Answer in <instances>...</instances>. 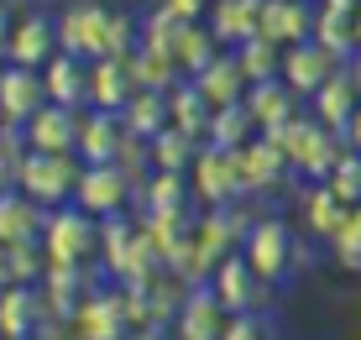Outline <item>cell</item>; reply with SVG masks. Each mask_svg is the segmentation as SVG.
I'll list each match as a JSON object with an SVG mask.
<instances>
[{
    "label": "cell",
    "mask_w": 361,
    "mask_h": 340,
    "mask_svg": "<svg viewBox=\"0 0 361 340\" xmlns=\"http://www.w3.org/2000/svg\"><path fill=\"white\" fill-rule=\"evenodd\" d=\"M58 42L63 53L94 63V58H126L136 42H142V21L126 16V11H110L99 0H79V6L63 11L58 21Z\"/></svg>",
    "instance_id": "6da1fadb"
},
{
    "label": "cell",
    "mask_w": 361,
    "mask_h": 340,
    "mask_svg": "<svg viewBox=\"0 0 361 340\" xmlns=\"http://www.w3.org/2000/svg\"><path fill=\"white\" fill-rule=\"evenodd\" d=\"M272 142L283 147V157H288V168L293 173H304L309 183H325L330 178V168L341 162V152H345V136L341 131H330V126H319L314 116H293L288 126H283Z\"/></svg>",
    "instance_id": "7a4b0ae2"
},
{
    "label": "cell",
    "mask_w": 361,
    "mask_h": 340,
    "mask_svg": "<svg viewBox=\"0 0 361 340\" xmlns=\"http://www.w3.org/2000/svg\"><path fill=\"white\" fill-rule=\"evenodd\" d=\"M99 236H105V220L79 205H58L42 220V251L53 267H90L99 257Z\"/></svg>",
    "instance_id": "3957f363"
},
{
    "label": "cell",
    "mask_w": 361,
    "mask_h": 340,
    "mask_svg": "<svg viewBox=\"0 0 361 340\" xmlns=\"http://www.w3.org/2000/svg\"><path fill=\"white\" fill-rule=\"evenodd\" d=\"M79 173H84V157L73 152H21V168H16V188L27 199H37L42 210H58V205H73L79 194Z\"/></svg>",
    "instance_id": "277c9868"
},
{
    "label": "cell",
    "mask_w": 361,
    "mask_h": 340,
    "mask_svg": "<svg viewBox=\"0 0 361 340\" xmlns=\"http://www.w3.org/2000/svg\"><path fill=\"white\" fill-rule=\"evenodd\" d=\"M241 251H246V262H252L267 283H283L293 267H304V262H309V251L293 236V225L278 220V215H257L252 231H246V241H241Z\"/></svg>",
    "instance_id": "5b68a950"
},
{
    "label": "cell",
    "mask_w": 361,
    "mask_h": 340,
    "mask_svg": "<svg viewBox=\"0 0 361 340\" xmlns=\"http://www.w3.org/2000/svg\"><path fill=\"white\" fill-rule=\"evenodd\" d=\"M189 188H194L199 205H209V210L235 205L246 188H241V162H235L231 147L199 142V152H194V162H189Z\"/></svg>",
    "instance_id": "8992f818"
},
{
    "label": "cell",
    "mask_w": 361,
    "mask_h": 340,
    "mask_svg": "<svg viewBox=\"0 0 361 340\" xmlns=\"http://www.w3.org/2000/svg\"><path fill=\"white\" fill-rule=\"evenodd\" d=\"M131 199H136V178L126 168H116V162H84L79 194H73V205H79V210L110 220V215H126Z\"/></svg>",
    "instance_id": "52a82bcc"
},
{
    "label": "cell",
    "mask_w": 361,
    "mask_h": 340,
    "mask_svg": "<svg viewBox=\"0 0 361 340\" xmlns=\"http://www.w3.org/2000/svg\"><path fill=\"white\" fill-rule=\"evenodd\" d=\"M209 288L220 293V304H226L231 314H262L267 304V278L246 262V251H231V257L215 262V272H209Z\"/></svg>",
    "instance_id": "ba28073f"
},
{
    "label": "cell",
    "mask_w": 361,
    "mask_h": 340,
    "mask_svg": "<svg viewBox=\"0 0 361 340\" xmlns=\"http://www.w3.org/2000/svg\"><path fill=\"white\" fill-rule=\"evenodd\" d=\"M341 68H345V58H335L325 42H314V37L283 47V84H288L298 99H314V90H325Z\"/></svg>",
    "instance_id": "9c48e42d"
},
{
    "label": "cell",
    "mask_w": 361,
    "mask_h": 340,
    "mask_svg": "<svg viewBox=\"0 0 361 340\" xmlns=\"http://www.w3.org/2000/svg\"><path fill=\"white\" fill-rule=\"evenodd\" d=\"M131 293L126 288H110V293H90L79 309H73V330L84 340H126L131 330Z\"/></svg>",
    "instance_id": "30bf717a"
},
{
    "label": "cell",
    "mask_w": 361,
    "mask_h": 340,
    "mask_svg": "<svg viewBox=\"0 0 361 340\" xmlns=\"http://www.w3.org/2000/svg\"><path fill=\"white\" fill-rule=\"evenodd\" d=\"M226 324H231V309L220 304V293L209 283H194L173 314V340H220Z\"/></svg>",
    "instance_id": "8fae6325"
},
{
    "label": "cell",
    "mask_w": 361,
    "mask_h": 340,
    "mask_svg": "<svg viewBox=\"0 0 361 340\" xmlns=\"http://www.w3.org/2000/svg\"><path fill=\"white\" fill-rule=\"evenodd\" d=\"M79 126H84V110H68V105H53V99H47V105L21 126V142H27L32 152H73L79 157Z\"/></svg>",
    "instance_id": "7c38bea8"
},
{
    "label": "cell",
    "mask_w": 361,
    "mask_h": 340,
    "mask_svg": "<svg viewBox=\"0 0 361 340\" xmlns=\"http://www.w3.org/2000/svg\"><path fill=\"white\" fill-rule=\"evenodd\" d=\"M53 53H63V42H58V21L47 16V11H27V16H16V32H11L6 42V58L0 63H21V68H42Z\"/></svg>",
    "instance_id": "4fadbf2b"
},
{
    "label": "cell",
    "mask_w": 361,
    "mask_h": 340,
    "mask_svg": "<svg viewBox=\"0 0 361 340\" xmlns=\"http://www.w3.org/2000/svg\"><path fill=\"white\" fill-rule=\"evenodd\" d=\"M47 105L42 68H21V63H0V116L6 126H27Z\"/></svg>",
    "instance_id": "5bb4252c"
},
{
    "label": "cell",
    "mask_w": 361,
    "mask_h": 340,
    "mask_svg": "<svg viewBox=\"0 0 361 340\" xmlns=\"http://www.w3.org/2000/svg\"><path fill=\"white\" fill-rule=\"evenodd\" d=\"M189 84H194V90L204 95L215 110H220V105H241V99L252 95V79H246V68H241V58H235V47H231V53H215L199 73H189Z\"/></svg>",
    "instance_id": "9a60e30c"
},
{
    "label": "cell",
    "mask_w": 361,
    "mask_h": 340,
    "mask_svg": "<svg viewBox=\"0 0 361 340\" xmlns=\"http://www.w3.org/2000/svg\"><path fill=\"white\" fill-rule=\"evenodd\" d=\"M235 162H241V188L246 194H267V188H278L293 173L272 136H252L246 147H235Z\"/></svg>",
    "instance_id": "2e32d148"
},
{
    "label": "cell",
    "mask_w": 361,
    "mask_h": 340,
    "mask_svg": "<svg viewBox=\"0 0 361 340\" xmlns=\"http://www.w3.org/2000/svg\"><path fill=\"white\" fill-rule=\"evenodd\" d=\"M262 6L267 0H215L204 27L215 32L220 47H241V42H252V37H262Z\"/></svg>",
    "instance_id": "e0dca14e"
},
{
    "label": "cell",
    "mask_w": 361,
    "mask_h": 340,
    "mask_svg": "<svg viewBox=\"0 0 361 340\" xmlns=\"http://www.w3.org/2000/svg\"><path fill=\"white\" fill-rule=\"evenodd\" d=\"M246 110H252V121H257V131H262V136H278L293 116H304V99H298L283 79H267V84H252Z\"/></svg>",
    "instance_id": "ac0fdd59"
},
{
    "label": "cell",
    "mask_w": 361,
    "mask_h": 340,
    "mask_svg": "<svg viewBox=\"0 0 361 340\" xmlns=\"http://www.w3.org/2000/svg\"><path fill=\"white\" fill-rule=\"evenodd\" d=\"M42 84H47V99H53V105H68V110L90 105V63L73 58V53L47 58L42 63Z\"/></svg>",
    "instance_id": "d6986e66"
},
{
    "label": "cell",
    "mask_w": 361,
    "mask_h": 340,
    "mask_svg": "<svg viewBox=\"0 0 361 340\" xmlns=\"http://www.w3.org/2000/svg\"><path fill=\"white\" fill-rule=\"evenodd\" d=\"M126 121L116 110H84V126H79V157L84 162H116L121 147H126Z\"/></svg>",
    "instance_id": "ffe728a7"
},
{
    "label": "cell",
    "mask_w": 361,
    "mask_h": 340,
    "mask_svg": "<svg viewBox=\"0 0 361 340\" xmlns=\"http://www.w3.org/2000/svg\"><path fill=\"white\" fill-rule=\"evenodd\" d=\"M314 11L309 0H267L262 6V37L278 47H293V42H309L314 37Z\"/></svg>",
    "instance_id": "44dd1931"
},
{
    "label": "cell",
    "mask_w": 361,
    "mask_h": 340,
    "mask_svg": "<svg viewBox=\"0 0 361 340\" xmlns=\"http://www.w3.org/2000/svg\"><path fill=\"white\" fill-rule=\"evenodd\" d=\"M136 95V79L126 68V58H94L90 63V105L84 110H126V99Z\"/></svg>",
    "instance_id": "7402d4cb"
},
{
    "label": "cell",
    "mask_w": 361,
    "mask_h": 340,
    "mask_svg": "<svg viewBox=\"0 0 361 340\" xmlns=\"http://www.w3.org/2000/svg\"><path fill=\"white\" fill-rule=\"evenodd\" d=\"M356 105H361V90H356L351 68H341L325 90H314V99H309V116H314L319 126H330V131H345V126H351V116H356Z\"/></svg>",
    "instance_id": "603a6c76"
},
{
    "label": "cell",
    "mask_w": 361,
    "mask_h": 340,
    "mask_svg": "<svg viewBox=\"0 0 361 340\" xmlns=\"http://www.w3.org/2000/svg\"><path fill=\"white\" fill-rule=\"evenodd\" d=\"M42 220L47 210L27 199L21 188H11V194H0V246H16V241H42Z\"/></svg>",
    "instance_id": "cb8c5ba5"
},
{
    "label": "cell",
    "mask_w": 361,
    "mask_h": 340,
    "mask_svg": "<svg viewBox=\"0 0 361 340\" xmlns=\"http://www.w3.org/2000/svg\"><path fill=\"white\" fill-rule=\"evenodd\" d=\"M42 324V293L37 283H16L11 293H0V340H27Z\"/></svg>",
    "instance_id": "d4e9b609"
},
{
    "label": "cell",
    "mask_w": 361,
    "mask_h": 340,
    "mask_svg": "<svg viewBox=\"0 0 361 340\" xmlns=\"http://www.w3.org/2000/svg\"><path fill=\"white\" fill-rule=\"evenodd\" d=\"M126 68H131L136 90H173V84H183L178 58L163 53V47H152V42H136L126 53Z\"/></svg>",
    "instance_id": "484cf974"
},
{
    "label": "cell",
    "mask_w": 361,
    "mask_h": 340,
    "mask_svg": "<svg viewBox=\"0 0 361 340\" xmlns=\"http://www.w3.org/2000/svg\"><path fill=\"white\" fill-rule=\"evenodd\" d=\"M121 121H126L131 136H142V142H152V136H163L173 116H168V90H136L126 99V110H121Z\"/></svg>",
    "instance_id": "4316f807"
},
{
    "label": "cell",
    "mask_w": 361,
    "mask_h": 340,
    "mask_svg": "<svg viewBox=\"0 0 361 340\" xmlns=\"http://www.w3.org/2000/svg\"><path fill=\"white\" fill-rule=\"evenodd\" d=\"M168 116H173V126H178L183 136L204 142V136H209V116H215V105H209V99L199 95L189 79H183V84H173V90H168Z\"/></svg>",
    "instance_id": "83f0119b"
},
{
    "label": "cell",
    "mask_w": 361,
    "mask_h": 340,
    "mask_svg": "<svg viewBox=\"0 0 361 340\" xmlns=\"http://www.w3.org/2000/svg\"><path fill=\"white\" fill-rule=\"evenodd\" d=\"M142 210L147 215H189V173H163L142 183Z\"/></svg>",
    "instance_id": "f1b7e54d"
},
{
    "label": "cell",
    "mask_w": 361,
    "mask_h": 340,
    "mask_svg": "<svg viewBox=\"0 0 361 340\" xmlns=\"http://www.w3.org/2000/svg\"><path fill=\"white\" fill-rule=\"evenodd\" d=\"M345 215H351V205H345L330 183H309V194H304V225L319 236V241H330V236L341 231Z\"/></svg>",
    "instance_id": "f546056e"
},
{
    "label": "cell",
    "mask_w": 361,
    "mask_h": 340,
    "mask_svg": "<svg viewBox=\"0 0 361 340\" xmlns=\"http://www.w3.org/2000/svg\"><path fill=\"white\" fill-rule=\"evenodd\" d=\"M314 42H325L335 58L351 63V58H356V11L319 6V11H314Z\"/></svg>",
    "instance_id": "4dcf8cb0"
},
{
    "label": "cell",
    "mask_w": 361,
    "mask_h": 340,
    "mask_svg": "<svg viewBox=\"0 0 361 340\" xmlns=\"http://www.w3.org/2000/svg\"><path fill=\"white\" fill-rule=\"evenodd\" d=\"M252 136H262V131H257L252 110H246V99H241V105H220L215 116H209V136H204V142L231 147V152H235V147H246Z\"/></svg>",
    "instance_id": "1f68e13d"
},
{
    "label": "cell",
    "mask_w": 361,
    "mask_h": 340,
    "mask_svg": "<svg viewBox=\"0 0 361 340\" xmlns=\"http://www.w3.org/2000/svg\"><path fill=\"white\" fill-rule=\"evenodd\" d=\"M235 58H241L246 79L252 84H267V79H283V47L267 42V37H252V42L235 47Z\"/></svg>",
    "instance_id": "d6a6232c"
},
{
    "label": "cell",
    "mask_w": 361,
    "mask_h": 340,
    "mask_svg": "<svg viewBox=\"0 0 361 340\" xmlns=\"http://www.w3.org/2000/svg\"><path fill=\"white\" fill-rule=\"evenodd\" d=\"M194 152H199V142L183 136L178 126H168L163 136H152V168H163V173H189Z\"/></svg>",
    "instance_id": "836d02e7"
},
{
    "label": "cell",
    "mask_w": 361,
    "mask_h": 340,
    "mask_svg": "<svg viewBox=\"0 0 361 340\" xmlns=\"http://www.w3.org/2000/svg\"><path fill=\"white\" fill-rule=\"evenodd\" d=\"M0 257H6V267H11V278L16 283H42L47 278V251L42 241H16V246H0Z\"/></svg>",
    "instance_id": "e575fe53"
},
{
    "label": "cell",
    "mask_w": 361,
    "mask_h": 340,
    "mask_svg": "<svg viewBox=\"0 0 361 340\" xmlns=\"http://www.w3.org/2000/svg\"><path fill=\"white\" fill-rule=\"evenodd\" d=\"M335 251V262H341L345 272H361V210H351V215L341 220V231L325 241Z\"/></svg>",
    "instance_id": "d590c367"
},
{
    "label": "cell",
    "mask_w": 361,
    "mask_h": 340,
    "mask_svg": "<svg viewBox=\"0 0 361 340\" xmlns=\"http://www.w3.org/2000/svg\"><path fill=\"white\" fill-rule=\"evenodd\" d=\"M330 188H335V194H341L345 199V205H361V152H351V147H345V152H341V162H335V168H330V178H325Z\"/></svg>",
    "instance_id": "8d00e7d4"
},
{
    "label": "cell",
    "mask_w": 361,
    "mask_h": 340,
    "mask_svg": "<svg viewBox=\"0 0 361 340\" xmlns=\"http://www.w3.org/2000/svg\"><path fill=\"white\" fill-rule=\"evenodd\" d=\"M21 152H27V142H21V126H6V131H0V194H11V188H16Z\"/></svg>",
    "instance_id": "74e56055"
},
{
    "label": "cell",
    "mask_w": 361,
    "mask_h": 340,
    "mask_svg": "<svg viewBox=\"0 0 361 340\" xmlns=\"http://www.w3.org/2000/svg\"><path fill=\"white\" fill-rule=\"evenodd\" d=\"M220 340H272V330H267L262 314H231V324H226Z\"/></svg>",
    "instance_id": "f35d334b"
},
{
    "label": "cell",
    "mask_w": 361,
    "mask_h": 340,
    "mask_svg": "<svg viewBox=\"0 0 361 340\" xmlns=\"http://www.w3.org/2000/svg\"><path fill=\"white\" fill-rule=\"evenodd\" d=\"M163 6H168V11H173L178 21H204L215 0H163Z\"/></svg>",
    "instance_id": "ab89813d"
},
{
    "label": "cell",
    "mask_w": 361,
    "mask_h": 340,
    "mask_svg": "<svg viewBox=\"0 0 361 340\" xmlns=\"http://www.w3.org/2000/svg\"><path fill=\"white\" fill-rule=\"evenodd\" d=\"M11 32H16V11H11V0H0V58H6Z\"/></svg>",
    "instance_id": "60d3db41"
},
{
    "label": "cell",
    "mask_w": 361,
    "mask_h": 340,
    "mask_svg": "<svg viewBox=\"0 0 361 340\" xmlns=\"http://www.w3.org/2000/svg\"><path fill=\"white\" fill-rule=\"evenodd\" d=\"M345 147H351V152H361V105H356V116H351V126H345Z\"/></svg>",
    "instance_id": "b9f144b4"
},
{
    "label": "cell",
    "mask_w": 361,
    "mask_h": 340,
    "mask_svg": "<svg viewBox=\"0 0 361 340\" xmlns=\"http://www.w3.org/2000/svg\"><path fill=\"white\" fill-rule=\"evenodd\" d=\"M16 288V278H11V267H6V257H0V293H11Z\"/></svg>",
    "instance_id": "7bdbcfd3"
},
{
    "label": "cell",
    "mask_w": 361,
    "mask_h": 340,
    "mask_svg": "<svg viewBox=\"0 0 361 340\" xmlns=\"http://www.w3.org/2000/svg\"><path fill=\"white\" fill-rule=\"evenodd\" d=\"M319 6H335V11H356L361 0H319Z\"/></svg>",
    "instance_id": "ee69618b"
},
{
    "label": "cell",
    "mask_w": 361,
    "mask_h": 340,
    "mask_svg": "<svg viewBox=\"0 0 361 340\" xmlns=\"http://www.w3.org/2000/svg\"><path fill=\"white\" fill-rule=\"evenodd\" d=\"M345 68H351V79H356V90H361V53H356L351 63H345Z\"/></svg>",
    "instance_id": "f6af8a7d"
},
{
    "label": "cell",
    "mask_w": 361,
    "mask_h": 340,
    "mask_svg": "<svg viewBox=\"0 0 361 340\" xmlns=\"http://www.w3.org/2000/svg\"><path fill=\"white\" fill-rule=\"evenodd\" d=\"M356 53H361V6H356Z\"/></svg>",
    "instance_id": "bcb514c9"
},
{
    "label": "cell",
    "mask_w": 361,
    "mask_h": 340,
    "mask_svg": "<svg viewBox=\"0 0 361 340\" xmlns=\"http://www.w3.org/2000/svg\"><path fill=\"white\" fill-rule=\"evenodd\" d=\"M0 131H6V116H0Z\"/></svg>",
    "instance_id": "7dc6e473"
},
{
    "label": "cell",
    "mask_w": 361,
    "mask_h": 340,
    "mask_svg": "<svg viewBox=\"0 0 361 340\" xmlns=\"http://www.w3.org/2000/svg\"><path fill=\"white\" fill-rule=\"evenodd\" d=\"M356 210H361V205H356Z\"/></svg>",
    "instance_id": "c3c4849f"
}]
</instances>
